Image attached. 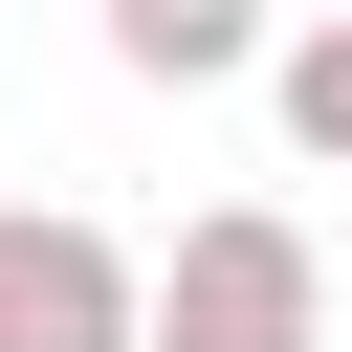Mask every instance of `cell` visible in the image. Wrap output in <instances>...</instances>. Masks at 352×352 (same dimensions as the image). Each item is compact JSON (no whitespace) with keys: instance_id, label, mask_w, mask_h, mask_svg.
<instances>
[{"instance_id":"obj_1","label":"cell","mask_w":352,"mask_h":352,"mask_svg":"<svg viewBox=\"0 0 352 352\" xmlns=\"http://www.w3.org/2000/svg\"><path fill=\"white\" fill-rule=\"evenodd\" d=\"M132 352H330V242H308L286 198H198V220L154 242Z\"/></svg>"},{"instance_id":"obj_2","label":"cell","mask_w":352,"mask_h":352,"mask_svg":"<svg viewBox=\"0 0 352 352\" xmlns=\"http://www.w3.org/2000/svg\"><path fill=\"white\" fill-rule=\"evenodd\" d=\"M132 308H154V264H132L110 220L0 198V352H132Z\"/></svg>"},{"instance_id":"obj_3","label":"cell","mask_w":352,"mask_h":352,"mask_svg":"<svg viewBox=\"0 0 352 352\" xmlns=\"http://www.w3.org/2000/svg\"><path fill=\"white\" fill-rule=\"evenodd\" d=\"M264 44H286L264 0H110V66H132V88H242Z\"/></svg>"},{"instance_id":"obj_4","label":"cell","mask_w":352,"mask_h":352,"mask_svg":"<svg viewBox=\"0 0 352 352\" xmlns=\"http://www.w3.org/2000/svg\"><path fill=\"white\" fill-rule=\"evenodd\" d=\"M264 88H286V132L352 176V0H330V22H286V44H264Z\"/></svg>"}]
</instances>
